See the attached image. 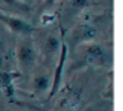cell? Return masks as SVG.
Wrapping results in <instances>:
<instances>
[{
  "mask_svg": "<svg viewBox=\"0 0 123 111\" xmlns=\"http://www.w3.org/2000/svg\"><path fill=\"white\" fill-rule=\"evenodd\" d=\"M17 62L24 71H29L34 68L37 59V52L30 35H24L17 46Z\"/></svg>",
  "mask_w": 123,
  "mask_h": 111,
  "instance_id": "6da1fadb",
  "label": "cell"
},
{
  "mask_svg": "<svg viewBox=\"0 0 123 111\" xmlns=\"http://www.w3.org/2000/svg\"><path fill=\"white\" fill-rule=\"evenodd\" d=\"M85 62L91 65L97 67H110L112 64V54L111 52L99 43L86 45L83 52Z\"/></svg>",
  "mask_w": 123,
  "mask_h": 111,
  "instance_id": "7a4b0ae2",
  "label": "cell"
},
{
  "mask_svg": "<svg viewBox=\"0 0 123 111\" xmlns=\"http://www.w3.org/2000/svg\"><path fill=\"white\" fill-rule=\"evenodd\" d=\"M67 57H68V45L65 43L64 36H63V41H62V47L59 51V58H58V63L55 65V70L53 73L52 76V82H51V88H49V94H48V99L53 98L54 94L58 92L60 83H62V79H63V71L65 68V63H67Z\"/></svg>",
  "mask_w": 123,
  "mask_h": 111,
  "instance_id": "3957f363",
  "label": "cell"
},
{
  "mask_svg": "<svg viewBox=\"0 0 123 111\" xmlns=\"http://www.w3.org/2000/svg\"><path fill=\"white\" fill-rule=\"evenodd\" d=\"M0 22L6 24L9 27V29L12 30L13 33H17L21 35H30V33H33L35 30V28L29 22H27L17 16H12L10 13L3 12V11H0Z\"/></svg>",
  "mask_w": 123,
  "mask_h": 111,
  "instance_id": "277c9868",
  "label": "cell"
},
{
  "mask_svg": "<svg viewBox=\"0 0 123 111\" xmlns=\"http://www.w3.org/2000/svg\"><path fill=\"white\" fill-rule=\"evenodd\" d=\"M63 30H62V36H58L55 33H48L42 42V49L46 54H54L57 51H60L62 41H63Z\"/></svg>",
  "mask_w": 123,
  "mask_h": 111,
  "instance_id": "5b68a950",
  "label": "cell"
},
{
  "mask_svg": "<svg viewBox=\"0 0 123 111\" xmlns=\"http://www.w3.org/2000/svg\"><path fill=\"white\" fill-rule=\"evenodd\" d=\"M16 77V74L10 71L0 73V88L7 97H13L15 94V87H13V80Z\"/></svg>",
  "mask_w": 123,
  "mask_h": 111,
  "instance_id": "8992f818",
  "label": "cell"
},
{
  "mask_svg": "<svg viewBox=\"0 0 123 111\" xmlns=\"http://www.w3.org/2000/svg\"><path fill=\"white\" fill-rule=\"evenodd\" d=\"M95 35V28L88 24L80 25L76 31H74V42H83L87 40L93 39Z\"/></svg>",
  "mask_w": 123,
  "mask_h": 111,
  "instance_id": "52a82bcc",
  "label": "cell"
},
{
  "mask_svg": "<svg viewBox=\"0 0 123 111\" xmlns=\"http://www.w3.org/2000/svg\"><path fill=\"white\" fill-rule=\"evenodd\" d=\"M51 82H52V79H49L45 74H41V75L35 76L33 81V87L36 92H45L48 87L51 88Z\"/></svg>",
  "mask_w": 123,
  "mask_h": 111,
  "instance_id": "ba28073f",
  "label": "cell"
},
{
  "mask_svg": "<svg viewBox=\"0 0 123 111\" xmlns=\"http://www.w3.org/2000/svg\"><path fill=\"white\" fill-rule=\"evenodd\" d=\"M4 1H5L7 5L13 6V7H19V9H23V6H25V4L19 3L18 0H4Z\"/></svg>",
  "mask_w": 123,
  "mask_h": 111,
  "instance_id": "9c48e42d",
  "label": "cell"
},
{
  "mask_svg": "<svg viewBox=\"0 0 123 111\" xmlns=\"http://www.w3.org/2000/svg\"><path fill=\"white\" fill-rule=\"evenodd\" d=\"M54 1L55 0H43V6L45 7H49V6H52L54 4Z\"/></svg>",
  "mask_w": 123,
  "mask_h": 111,
  "instance_id": "30bf717a",
  "label": "cell"
},
{
  "mask_svg": "<svg viewBox=\"0 0 123 111\" xmlns=\"http://www.w3.org/2000/svg\"><path fill=\"white\" fill-rule=\"evenodd\" d=\"M18 1H19V3H22V4H27V3L29 1V0H18Z\"/></svg>",
  "mask_w": 123,
  "mask_h": 111,
  "instance_id": "8fae6325",
  "label": "cell"
}]
</instances>
